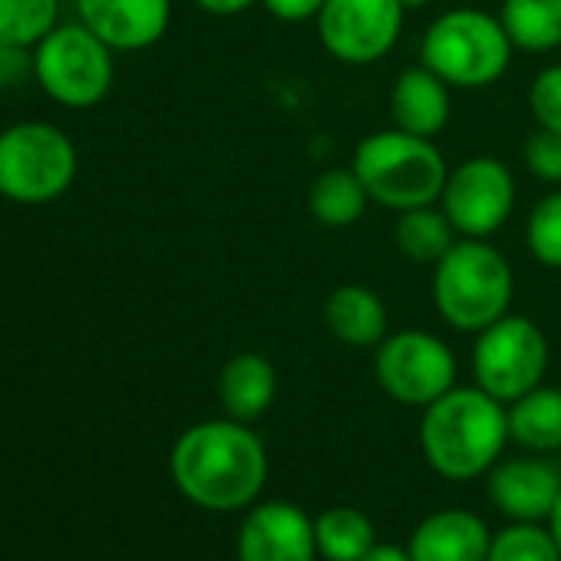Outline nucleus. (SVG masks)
Returning a JSON list of instances; mask_svg holds the SVG:
<instances>
[{
  "mask_svg": "<svg viewBox=\"0 0 561 561\" xmlns=\"http://www.w3.org/2000/svg\"><path fill=\"white\" fill-rule=\"evenodd\" d=\"M179 492L211 512L251 505L267 482V453L241 420H205L188 426L169 456Z\"/></svg>",
  "mask_w": 561,
  "mask_h": 561,
  "instance_id": "1",
  "label": "nucleus"
},
{
  "mask_svg": "<svg viewBox=\"0 0 561 561\" xmlns=\"http://www.w3.org/2000/svg\"><path fill=\"white\" fill-rule=\"evenodd\" d=\"M505 439L508 410L482 387H453L426 407L420 423L426 462L453 482L489 472L499 462Z\"/></svg>",
  "mask_w": 561,
  "mask_h": 561,
  "instance_id": "2",
  "label": "nucleus"
},
{
  "mask_svg": "<svg viewBox=\"0 0 561 561\" xmlns=\"http://www.w3.org/2000/svg\"><path fill=\"white\" fill-rule=\"evenodd\" d=\"M512 295V264L485 238H459L433 264V305L439 318L456 331H485L508 314Z\"/></svg>",
  "mask_w": 561,
  "mask_h": 561,
  "instance_id": "3",
  "label": "nucleus"
},
{
  "mask_svg": "<svg viewBox=\"0 0 561 561\" xmlns=\"http://www.w3.org/2000/svg\"><path fill=\"white\" fill-rule=\"evenodd\" d=\"M354 172L360 175L370 202L407 211L436 205L449 175V165L433 139L403 129H380L357 142Z\"/></svg>",
  "mask_w": 561,
  "mask_h": 561,
  "instance_id": "4",
  "label": "nucleus"
},
{
  "mask_svg": "<svg viewBox=\"0 0 561 561\" xmlns=\"http://www.w3.org/2000/svg\"><path fill=\"white\" fill-rule=\"evenodd\" d=\"M515 44L499 18L476 8L439 14L423 34L420 60L453 90H485L512 67Z\"/></svg>",
  "mask_w": 561,
  "mask_h": 561,
  "instance_id": "5",
  "label": "nucleus"
},
{
  "mask_svg": "<svg viewBox=\"0 0 561 561\" xmlns=\"http://www.w3.org/2000/svg\"><path fill=\"white\" fill-rule=\"evenodd\" d=\"M77 146L54 123H14L0 133V198L47 205L77 179Z\"/></svg>",
  "mask_w": 561,
  "mask_h": 561,
  "instance_id": "6",
  "label": "nucleus"
},
{
  "mask_svg": "<svg viewBox=\"0 0 561 561\" xmlns=\"http://www.w3.org/2000/svg\"><path fill=\"white\" fill-rule=\"evenodd\" d=\"M34 80L41 90L70 110H90L106 100L116 80L113 47H106L90 27L57 24L34 50Z\"/></svg>",
  "mask_w": 561,
  "mask_h": 561,
  "instance_id": "7",
  "label": "nucleus"
},
{
  "mask_svg": "<svg viewBox=\"0 0 561 561\" xmlns=\"http://www.w3.org/2000/svg\"><path fill=\"white\" fill-rule=\"evenodd\" d=\"M548 370V341L531 318L505 314L479 331L472 347L476 387L502 403H515L528 390L541 387Z\"/></svg>",
  "mask_w": 561,
  "mask_h": 561,
  "instance_id": "8",
  "label": "nucleus"
},
{
  "mask_svg": "<svg viewBox=\"0 0 561 561\" xmlns=\"http://www.w3.org/2000/svg\"><path fill=\"white\" fill-rule=\"evenodd\" d=\"M374 374L387 397L403 407L426 410L433 400L456 387V357L443 337L410 328L387 334L377 344Z\"/></svg>",
  "mask_w": 561,
  "mask_h": 561,
  "instance_id": "9",
  "label": "nucleus"
},
{
  "mask_svg": "<svg viewBox=\"0 0 561 561\" xmlns=\"http://www.w3.org/2000/svg\"><path fill=\"white\" fill-rule=\"evenodd\" d=\"M515 175L495 156H469L449 169L439 208L462 238L495 234L515 208Z\"/></svg>",
  "mask_w": 561,
  "mask_h": 561,
  "instance_id": "10",
  "label": "nucleus"
},
{
  "mask_svg": "<svg viewBox=\"0 0 561 561\" xmlns=\"http://www.w3.org/2000/svg\"><path fill=\"white\" fill-rule=\"evenodd\" d=\"M403 21L400 0H328L318 14V37L337 64L370 67L397 47Z\"/></svg>",
  "mask_w": 561,
  "mask_h": 561,
  "instance_id": "11",
  "label": "nucleus"
},
{
  "mask_svg": "<svg viewBox=\"0 0 561 561\" xmlns=\"http://www.w3.org/2000/svg\"><path fill=\"white\" fill-rule=\"evenodd\" d=\"M314 518L291 502H264L238 528V561H314Z\"/></svg>",
  "mask_w": 561,
  "mask_h": 561,
  "instance_id": "12",
  "label": "nucleus"
},
{
  "mask_svg": "<svg viewBox=\"0 0 561 561\" xmlns=\"http://www.w3.org/2000/svg\"><path fill=\"white\" fill-rule=\"evenodd\" d=\"M77 18L106 47L136 54L165 37L172 0H77Z\"/></svg>",
  "mask_w": 561,
  "mask_h": 561,
  "instance_id": "13",
  "label": "nucleus"
},
{
  "mask_svg": "<svg viewBox=\"0 0 561 561\" xmlns=\"http://www.w3.org/2000/svg\"><path fill=\"white\" fill-rule=\"evenodd\" d=\"M489 495L515 522H541L561 495V472L545 459H508L489 472Z\"/></svg>",
  "mask_w": 561,
  "mask_h": 561,
  "instance_id": "14",
  "label": "nucleus"
},
{
  "mask_svg": "<svg viewBox=\"0 0 561 561\" xmlns=\"http://www.w3.org/2000/svg\"><path fill=\"white\" fill-rule=\"evenodd\" d=\"M453 116V87L430 67H410L390 90V119L397 129L413 136H439Z\"/></svg>",
  "mask_w": 561,
  "mask_h": 561,
  "instance_id": "15",
  "label": "nucleus"
},
{
  "mask_svg": "<svg viewBox=\"0 0 561 561\" xmlns=\"http://www.w3.org/2000/svg\"><path fill=\"white\" fill-rule=\"evenodd\" d=\"M492 545L489 528L466 508H446L420 522L410 538L413 561H485Z\"/></svg>",
  "mask_w": 561,
  "mask_h": 561,
  "instance_id": "16",
  "label": "nucleus"
},
{
  "mask_svg": "<svg viewBox=\"0 0 561 561\" xmlns=\"http://www.w3.org/2000/svg\"><path fill=\"white\" fill-rule=\"evenodd\" d=\"M328 331L347 347H377L387 337V305L367 285H341L324 301Z\"/></svg>",
  "mask_w": 561,
  "mask_h": 561,
  "instance_id": "17",
  "label": "nucleus"
},
{
  "mask_svg": "<svg viewBox=\"0 0 561 561\" xmlns=\"http://www.w3.org/2000/svg\"><path fill=\"white\" fill-rule=\"evenodd\" d=\"M277 397V374L261 354H234L218 374V400L231 420L251 423L271 410Z\"/></svg>",
  "mask_w": 561,
  "mask_h": 561,
  "instance_id": "18",
  "label": "nucleus"
},
{
  "mask_svg": "<svg viewBox=\"0 0 561 561\" xmlns=\"http://www.w3.org/2000/svg\"><path fill=\"white\" fill-rule=\"evenodd\" d=\"M508 439L531 453L561 449V390L535 387L508 407Z\"/></svg>",
  "mask_w": 561,
  "mask_h": 561,
  "instance_id": "19",
  "label": "nucleus"
},
{
  "mask_svg": "<svg viewBox=\"0 0 561 561\" xmlns=\"http://www.w3.org/2000/svg\"><path fill=\"white\" fill-rule=\"evenodd\" d=\"M370 205V195L360 182V175L351 169H328L311 182L308 208L318 225L324 228H347L364 218Z\"/></svg>",
  "mask_w": 561,
  "mask_h": 561,
  "instance_id": "20",
  "label": "nucleus"
},
{
  "mask_svg": "<svg viewBox=\"0 0 561 561\" xmlns=\"http://www.w3.org/2000/svg\"><path fill=\"white\" fill-rule=\"evenodd\" d=\"M499 21L515 50L551 54L561 47V0H502Z\"/></svg>",
  "mask_w": 561,
  "mask_h": 561,
  "instance_id": "21",
  "label": "nucleus"
},
{
  "mask_svg": "<svg viewBox=\"0 0 561 561\" xmlns=\"http://www.w3.org/2000/svg\"><path fill=\"white\" fill-rule=\"evenodd\" d=\"M393 241L410 261L436 264L456 244V228H453V221L446 218L443 208L420 205V208L400 211V218L393 225Z\"/></svg>",
  "mask_w": 561,
  "mask_h": 561,
  "instance_id": "22",
  "label": "nucleus"
},
{
  "mask_svg": "<svg viewBox=\"0 0 561 561\" xmlns=\"http://www.w3.org/2000/svg\"><path fill=\"white\" fill-rule=\"evenodd\" d=\"M314 535H318V551L328 561H360L377 545L370 518L351 505L321 512L314 518Z\"/></svg>",
  "mask_w": 561,
  "mask_h": 561,
  "instance_id": "23",
  "label": "nucleus"
},
{
  "mask_svg": "<svg viewBox=\"0 0 561 561\" xmlns=\"http://www.w3.org/2000/svg\"><path fill=\"white\" fill-rule=\"evenodd\" d=\"M60 0H0V37L37 47L60 21Z\"/></svg>",
  "mask_w": 561,
  "mask_h": 561,
  "instance_id": "24",
  "label": "nucleus"
},
{
  "mask_svg": "<svg viewBox=\"0 0 561 561\" xmlns=\"http://www.w3.org/2000/svg\"><path fill=\"white\" fill-rule=\"evenodd\" d=\"M485 561H561V551L538 522H515L492 538Z\"/></svg>",
  "mask_w": 561,
  "mask_h": 561,
  "instance_id": "25",
  "label": "nucleus"
},
{
  "mask_svg": "<svg viewBox=\"0 0 561 561\" xmlns=\"http://www.w3.org/2000/svg\"><path fill=\"white\" fill-rule=\"evenodd\" d=\"M525 244L545 267H561V188L541 195L525 221Z\"/></svg>",
  "mask_w": 561,
  "mask_h": 561,
  "instance_id": "26",
  "label": "nucleus"
},
{
  "mask_svg": "<svg viewBox=\"0 0 561 561\" xmlns=\"http://www.w3.org/2000/svg\"><path fill=\"white\" fill-rule=\"evenodd\" d=\"M528 110L541 129L561 133V64L545 67L528 87Z\"/></svg>",
  "mask_w": 561,
  "mask_h": 561,
  "instance_id": "27",
  "label": "nucleus"
},
{
  "mask_svg": "<svg viewBox=\"0 0 561 561\" xmlns=\"http://www.w3.org/2000/svg\"><path fill=\"white\" fill-rule=\"evenodd\" d=\"M522 162L535 179H541L548 185H558L561 182V133H551V129L538 126L522 142Z\"/></svg>",
  "mask_w": 561,
  "mask_h": 561,
  "instance_id": "28",
  "label": "nucleus"
},
{
  "mask_svg": "<svg viewBox=\"0 0 561 561\" xmlns=\"http://www.w3.org/2000/svg\"><path fill=\"white\" fill-rule=\"evenodd\" d=\"M27 77H34L31 47H21V44H11V41L0 37V90H11Z\"/></svg>",
  "mask_w": 561,
  "mask_h": 561,
  "instance_id": "29",
  "label": "nucleus"
},
{
  "mask_svg": "<svg viewBox=\"0 0 561 561\" xmlns=\"http://www.w3.org/2000/svg\"><path fill=\"white\" fill-rule=\"evenodd\" d=\"M328 0H261V8L285 24H305V21H318L321 8Z\"/></svg>",
  "mask_w": 561,
  "mask_h": 561,
  "instance_id": "30",
  "label": "nucleus"
},
{
  "mask_svg": "<svg viewBox=\"0 0 561 561\" xmlns=\"http://www.w3.org/2000/svg\"><path fill=\"white\" fill-rule=\"evenodd\" d=\"M195 4L211 18H238L251 11L254 4H261V0H195Z\"/></svg>",
  "mask_w": 561,
  "mask_h": 561,
  "instance_id": "31",
  "label": "nucleus"
},
{
  "mask_svg": "<svg viewBox=\"0 0 561 561\" xmlns=\"http://www.w3.org/2000/svg\"><path fill=\"white\" fill-rule=\"evenodd\" d=\"M360 561H413L410 551L397 548V545H374Z\"/></svg>",
  "mask_w": 561,
  "mask_h": 561,
  "instance_id": "32",
  "label": "nucleus"
},
{
  "mask_svg": "<svg viewBox=\"0 0 561 561\" xmlns=\"http://www.w3.org/2000/svg\"><path fill=\"white\" fill-rule=\"evenodd\" d=\"M548 531H551V538H554V545L561 551V495H558V502H554V508L548 515Z\"/></svg>",
  "mask_w": 561,
  "mask_h": 561,
  "instance_id": "33",
  "label": "nucleus"
},
{
  "mask_svg": "<svg viewBox=\"0 0 561 561\" xmlns=\"http://www.w3.org/2000/svg\"><path fill=\"white\" fill-rule=\"evenodd\" d=\"M400 4H403L407 11H423V8L433 4V0H400Z\"/></svg>",
  "mask_w": 561,
  "mask_h": 561,
  "instance_id": "34",
  "label": "nucleus"
}]
</instances>
